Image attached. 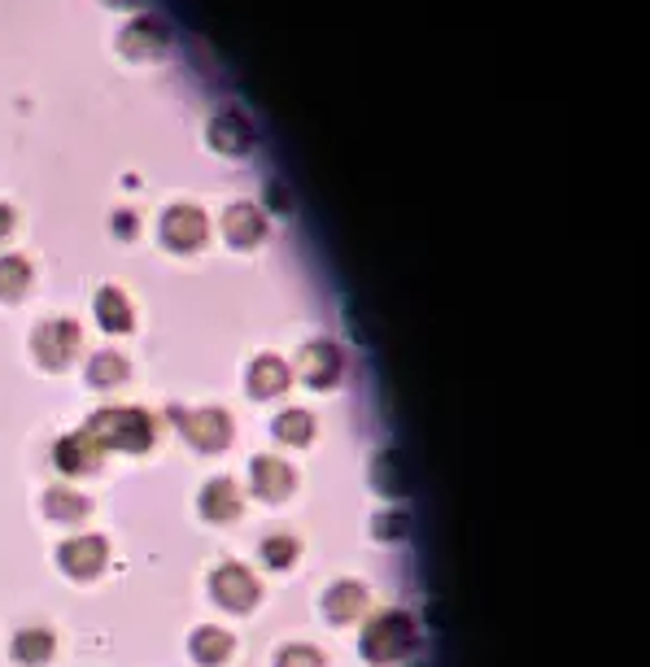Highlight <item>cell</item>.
Returning <instances> with one entry per match:
<instances>
[{
    "mask_svg": "<svg viewBox=\"0 0 650 667\" xmlns=\"http://www.w3.org/2000/svg\"><path fill=\"white\" fill-rule=\"evenodd\" d=\"M88 432L100 441V450L145 454V450L153 445V419L145 411H100V414H93Z\"/></svg>",
    "mask_w": 650,
    "mask_h": 667,
    "instance_id": "obj_1",
    "label": "cell"
},
{
    "mask_svg": "<svg viewBox=\"0 0 650 667\" xmlns=\"http://www.w3.org/2000/svg\"><path fill=\"white\" fill-rule=\"evenodd\" d=\"M410 646H415V624H410V616H401V611L376 616L367 624V632H362V655L376 659V664H394Z\"/></svg>",
    "mask_w": 650,
    "mask_h": 667,
    "instance_id": "obj_2",
    "label": "cell"
},
{
    "mask_svg": "<svg viewBox=\"0 0 650 667\" xmlns=\"http://www.w3.org/2000/svg\"><path fill=\"white\" fill-rule=\"evenodd\" d=\"M210 589H214V602L227 607V611H250L258 602V580H253L250 567L227 563L210 576Z\"/></svg>",
    "mask_w": 650,
    "mask_h": 667,
    "instance_id": "obj_3",
    "label": "cell"
},
{
    "mask_svg": "<svg viewBox=\"0 0 650 667\" xmlns=\"http://www.w3.org/2000/svg\"><path fill=\"white\" fill-rule=\"evenodd\" d=\"M36 354L45 366H66L79 354V327L70 318H52L36 332Z\"/></svg>",
    "mask_w": 650,
    "mask_h": 667,
    "instance_id": "obj_4",
    "label": "cell"
},
{
    "mask_svg": "<svg viewBox=\"0 0 650 667\" xmlns=\"http://www.w3.org/2000/svg\"><path fill=\"white\" fill-rule=\"evenodd\" d=\"M298 375L310 384V389H328V384H337V375H341V354H337V345H328V341H310V345L298 354Z\"/></svg>",
    "mask_w": 650,
    "mask_h": 667,
    "instance_id": "obj_5",
    "label": "cell"
},
{
    "mask_svg": "<svg viewBox=\"0 0 650 667\" xmlns=\"http://www.w3.org/2000/svg\"><path fill=\"white\" fill-rule=\"evenodd\" d=\"M57 467L70 471V475H84V471H97L100 467V441L84 428V432H70L57 441Z\"/></svg>",
    "mask_w": 650,
    "mask_h": 667,
    "instance_id": "obj_6",
    "label": "cell"
},
{
    "mask_svg": "<svg viewBox=\"0 0 650 667\" xmlns=\"http://www.w3.org/2000/svg\"><path fill=\"white\" fill-rule=\"evenodd\" d=\"M61 567L75 576V580H88V576H97L105 559H109V550H105V541L100 537H75V541H66L61 546Z\"/></svg>",
    "mask_w": 650,
    "mask_h": 667,
    "instance_id": "obj_7",
    "label": "cell"
},
{
    "mask_svg": "<svg viewBox=\"0 0 650 667\" xmlns=\"http://www.w3.org/2000/svg\"><path fill=\"white\" fill-rule=\"evenodd\" d=\"M184 432H188V441L197 445V450H223L227 441H232V419L223 411H193L184 419Z\"/></svg>",
    "mask_w": 650,
    "mask_h": 667,
    "instance_id": "obj_8",
    "label": "cell"
},
{
    "mask_svg": "<svg viewBox=\"0 0 650 667\" xmlns=\"http://www.w3.org/2000/svg\"><path fill=\"white\" fill-rule=\"evenodd\" d=\"M162 236H166L171 249H197L201 241H205V218H201V209L175 206L162 218Z\"/></svg>",
    "mask_w": 650,
    "mask_h": 667,
    "instance_id": "obj_9",
    "label": "cell"
},
{
    "mask_svg": "<svg viewBox=\"0 0 650 667\" xmlns=\"http://www.w3.org/2000/svg\"><path fill=\"white\" fill-rule=\"evenodd\" d=\"M253 489L271 502L293 493V467L284 459H253Z\"/></svg>",
    "mask_w": 650,
    "mask_h": 667,
    "instance_id": "obj_10",
    "label": "cell"
},
{
    "mask_svg": "<svg viewBox=\"0 0 650 667\" xmlns=\"http://www.w3.org/2000/svg\"><path fill=\"white\" fill-rule=\"evenodd\" d=\"M201 514L214 519V523H227L241 514V489L232 480H210L205 493H201Z\"/></svg>",
    "mask_w": 650,
    "mask_h": 667,
    "instance_id": "obj_11",
    "label": "cell"
},
{
    "mask_svg": "<svg viewBox=\"0 0 650 667\" xmlns=\"http://www.w3.org/2000/svg\"><path fill=\"white\" fill-rule=\"evenodd\" d=\"M284 389H289V366L280 359H271V354H262L250 366V393L253 398H275Z\"/></svg>",
    "mask_w": 650,
    "mask_h": 667,
    "instance_id": "obj_12",
    "label": "cell"
},
{
    "mask_svg": "<svg viewBox=\"0 0 650 667\" xmlns=\"http://www.w3.org/2000/svg\"><path fill=\"white\" fill-rule=\"evenodd\" d=\"M13 659L22 667H40L52 659V632L49 628H22L13 637Z\"/></svg>",
    "mask_w": 650,
    "mask_h": 667,
    "instance_id": "obj_13",
    "label": "cell"
},
{
    "mask_svg": "<svg viewBox=\"0 0 650 667\" xmlns=\"http://www.w3.org/2000/svg\"><path fill=\"white\" fill-rule=\"evenodd\" d=\"M371 480H376V489H380L385 498H401V493L410 489V475H406V467H401L398 450H385V454L376 459V471H371Z\"/></svg>",
    "mask_w": 650,
    "mask_h": 667,
    "instance_id": "obj_14",
    "label": "cell"
},
{
    "mask_svg": "<svg viewBox=\"0 0 650 667\" xmlns=\"http://www.w3.org/2000/svg\"><path fill=\"white\" fill-rule=\"evenodd\" d=\"M227 655H232V632H223V628H201L193 632V659L205 667H219L227 664Z\"/></svg>",
    "mask_w": 650,
    "mask_h": 667,
    "instance_id": "obj_15",
    "label": "cell"
},
{
    "mask_svg": "<svg viewBox=\"0 0 650 667\" xmlns=\"http://www.w3.org/2000/svg\"><path fill=\"white\" fill-rule=\"evenodd\" d=\"M223 232L232 245H253V241H262V214L253 206H232L223 218Z\"/></svg>",
    "mask_w": 650,
    "mask_h": 667,
    "instance_id": "obj_16",
    "label": "cell"
},
{
    "mask_svg": "<svg viewBox=\"0 0 650 667\" xmlns=\"http://www.w3.org/2000/svg\"><path fill=\"white\" fill-rule=\"evenodd\" d=\"M362 607H367V589H362V585H353V580L332 585V594H328V616L337 619V624L362 616Z\"/></svg>",
    "mask_w": 650,
    "mask_h": 667,
    "instance_id": "obj_17",
    "label": "cell"
},
{
    "mask_svg": "<svg viewBox=\"0 0 650 667\" xmlns=\"http://www.w3.org/2000/svg\"><path fill=\"white\" fill-rule=\"evenodd\" d=\"M97 318H100V327H109V332H127V327H132V306H127V297H123L118 288H105L97 297Z\"/></svg>",
    "mask_w": 650,
    "mask_h": 667,
    "instance_id": "obj_18",
    "label": "cell"
},
{
    "mask_svg": "<svg viewBox=\"0 0 650 667\" xmlns=\"http://www.w3.org/2000/svg\"><path fill=\"white\" fill-rule=\"evenodd\" d=\"M45 511H49L52 519H61V523H79V519L88 514V498L75 493V489H49Z\"/></svg>",
    "mask_w": 650,
    "mask_h": 667,
    "instance_id": "obj_19",
    "label": "cell"
},
{
    "mask_svg": "<svg viewBox=\"0 0 650 667\" xmlns=\"http://www.w3.org/2000/svg\"><path fill=\"white\" fill-rule=\"evenodd\" d=\"M210 136H214L219 149H232V154L250 145V127H245V118H236V114H219L214 127H210Z\"/></svg>",
    "mask_w": 650,
    "mask_h": 667,
    "instance_id": "obj_20",
    "label": "cell"
},
{
    "mask_svg": "<svg viewBox=\"0 0 650 667\" xmlns=\"http://www.w3.org/2000/svg\"><path fill=\"white\" fill-rule=\"evenodd\" d=\"M27 284H31V266L22 257H0V297L13 302L27 293Z\"/></svg>",
    "mask_w": 650,
    "mask_h": 667,
    "instance_id": "obj_21",
    "label": "cell"
},
{
    "mask_svg": "<svg viewBox=\"0 0 650 667\" xmlns=\"http://www.w3.org/2000/svg\"><path fill=\"white\" fill-rule=\"evenodd\" d=\"M88 380H93L97 389L123 384V380H127V362H123V354H97V359L88 362Z\"/></svg>",
    "mask_w": 650,
    "mask_h": 667,
    "instance_id": "obj_22",
    "label": "cell"
},
{
    "mask_svg": "<svg viewBox=\"0 0 650 667\" xmlns=\"http://www.w3.org/2000/svg\"><path fill=\"white\" fill-rule=\"evenodd\" d=\"M275 437L289 441V445H305V441L314 437V419L305 411H284L275 419Z\"/></svg>",
    "mask_w": 650,
    "mask_h": 667,
    "instance_id": "obj_23",
    "label": "cell"
},
{
    "mask_svg": "<svg viewBox=\"0 0 650 667\" xmlns=\"http://www.w3.org/2000/svg\"><path fill=\"white\" fill-rule=\"evenodd\" d=\"M262 563H271V567L298 563V541H293V537H266V541H262Z\"/></svg>",
    "mask_w": 650,
    "mask_h": 667,
    "instance_id": "obj_24",
    "label": "cell"
},
{
    "mask_svg": "<svg viewBox=\"0 0 650 667\" xmlns=\"http://www.w3.org/2000/svg\"><path fill=\"white\" fill-rule=\"evenodd\" d=\"M275 667H323V655L314 646H289V650H280Z\"/></svg>",
    "mask_w": 650,
    "mask_h": 667,
    "instance_id": "obj_25",
    "label": "cell"
},
{
    "mask_svg": "<svg viewBox=\"0 0 650 667\" xmlns=\"http://www.w3.org/2000/svg\"><path fill=\"white\" fill-rule=\"evenodd\" d=\"M406 528H410L406 514H380V519H376V537H380V541H398V537H406Z\"/></svg>",
    "mask_w": 650,
    "mask_h": 667,
    "instance_id": "obj_26",
    "label": "cell"
},
{
    "mask_svg": "<svg viewBox=\"0 0 650 667\" xmlns=\"http://www.w3.org/2000/svg\"><path fill=\"white\" fill-rule=\"evenodd\" d=\"M13 232V214H9V206H0V241Z\"/></svg>",
    "mask_w": 650,
    "mask_h": 667,
    "instance_id": "obj_27",
    "label": "cell"
},
{
    "mask_svg": "<svg viewBox=\"0 0 650 667\" xmlns=\"http://www.w3.org/2000/svg\"><path fill=\"white\" fill-rule=\"evenodd\" d=\"M114 227H118V232H123V236H132V232H136V218H118V223H114Z\"/></svg>",
    "mask_w": 650,
    "mask_h": 667,
    "instance_id": "obj_28",
    "label": "cell"
}]
</instances>
